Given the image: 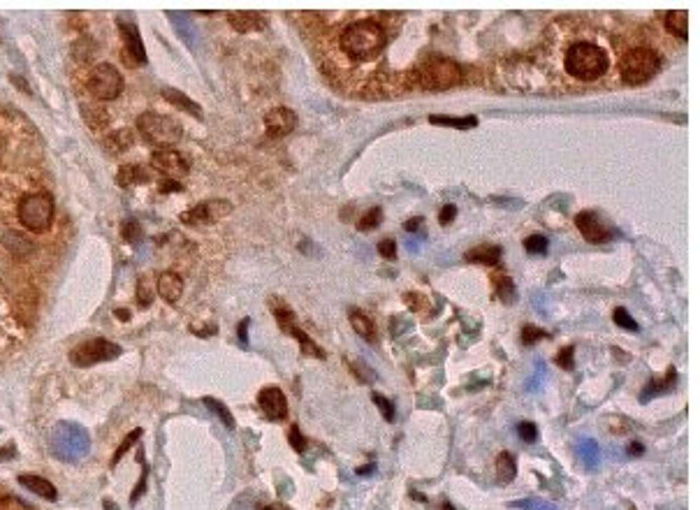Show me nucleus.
<instances>
[{"instance_id":"1","label":"nucleus","mask_w":700,"mask_h":510,"mask_svg":"<svg viewBox=\"0 0 700 510\" xmlns=\"http://www.w3.org/2000/svg\"><path fill=\"white\" fill-rule=\"evenodd\" d=\"M622 54L605 28L584 19H561L549 26L538 63L545 60L549 70H557L549 91H584L615 84Z\"/></svg>"},{"instance_id":"2","label":"nucleus","mask_w":700,"mask_h":510,"mask_svg":"<svg viewBox=\"0 0 700 510\" xmlns=\"http://www.w3.org/2000/svg\"><path fill=\"white\" fill-rule=\"evenodd\" d=\"M387 14L378 16H362L358 21L348 23L336 35V52L348 65H369L376 63L383 56L387 42H390V26Z\"/></svg>"},{"instance_id":"3","label":"nucleus","mask_w":700,"mask_h":510,"mask_svg":"<svg viewBox=\"0 0 700 510\" xmlns=\"http://www.w3.org/2000/svg\"><path fill=\"white\" fill-rule=\"evenodd\" d=\"M661 70V58L652 47H631L622 54L617 65V79L628 86L647 84Z\"/></svg>"},{"instance_id":"4","label":"nucleus","mask_w":700,"mask_h":510,"mask_svg":"<svg viewBox=\"0 0 700 510\" xmlns=\"http://www.w3.org/2000/svg\"><path fill=\"white\" fill-rule=\"evenodd\" d=\"M464 82V70L459 63L443 56H434V58L424 60L413 70V84L427 91H446L452 86H459Z\"/></svg>"},{"instance_id":"5","label":"nucleus","mask_w":700,"mask_h":510,"mask_svg":"<svg viewBox=\"0 0 700 510\" xmlns=\"http://www.w3.org/2000/svg\"><path fill=\"white\" fill-rule=\"evenodd\" d=\"M19 221L21 225L30 230V232H47L54 223V214H56V202L54 195L47 190H35L28 192L19 200L17 207Z\"/></svg>"},{"instance_id":"6","label":"nucleus","mask_w":700,"mask_h":510,"mask_svg":"<svg viewBox=\"0 0 700 510\" xmlns=\"http://www.w3.org/2000/svg\"><path fill=\"white\" fill-rule=\"evenodd\" d=\"M137 128L144 135V140L151 142L155 146H172L177 144L184 135V128L181 123L174 119V116H165V114H155V111H144V114L137 119Z\"/></svg>"},{"instance_id":"7","label":"nucleus","mask_w":700,"mask_h":510,"mask_svg":"<svg viewBox=\"0 0 700 510\" xmlns=\"http://www.w3.org/2000/svg\"><path fill=\"white\" fill-rule=\"evenodd\" d=\"M89 91L93 93V98L102 102L116 100L123 91V77L116 70V65L111 63H100L93 67L91 77H89Z\"/></svg>"},{"instance_id":"8","label":"nucleus","mask_w":700,"mask_h":510,"mask_svg":"<svg viewBox=\"0 0 700 510\" xmlns=\"http://www.w3.org/2000/svg\"><path fill=\"white\" fill-rule=\"evenodd\" d=\"M118 355H121V348L116 344H111V341L89 339L74 348L70 353V359H72V364H77V366H91V364L105 362V359H114Z\"/></svg>"},{"instance_id":"9","label":"nucleus","mask_w":700,"mask_h":510,"mask_svg":"<svg viewBox=\"0 0 700 510\" xmlns=\"http://www.w3.org/2000/svg\"><path fill=\"white\" fill-rule=\"evenodd\" d=\"M232 214V204L228 200H207L181 214V223L186 225H211V223Z\"/></svg>"},{"instance_id":"10","label":"nucleus","mask_w":700,"mask_h":510,"mask_svg":"<svg viewBox=\"0 0 700 510\" xmlns=\"http://www.w3.org/2000/svg\"><path fill=\"white\" fill-rule=\"evenodd\" d=\"M575 225H578V230L582 232V237L589 241V244H605V241H610L615 237L612 228L605 225V223L598 219V214H593V211H580V214L575 216Z\"/></svg>"},{"instance_id":"11","label":"nucleus","mask_w":700,"mask_h":510,"mask_svg":"<svg viewBox=\"0 0 700 510\" xmlns=\"http://www.w3.org/2000/svg\"><path fill=\"white\" fill-rule=\"evenodd\" d=\"M151 167L158 170L160 174H165L167 179H181L186 177L188 172V163L179 151H172V148H160L151 155Z\"/></svg>"},{"instance_id":"12","label":"nucleus","mask_w":700,"mask_h":510,"mask_svg":"<svg viewBox=\"0 0 700 510\" xmlns=\"http://www.w3.org/2000/svg\"><path fill=\"white\" fill-rule=\"evenodd\" d=\"M295 126H297V114L287 107H274L265 114L267 137H274V140L290 135L292 130H295Z\"/></svg>"},{"instance_id":"13","label":"nucleus","mask_w":700,"mask_h":510,"mask_svg":"<svg viewBox=\"0 0 700 510\" xmlns=\"http://www.w3.org/2000/svg\"><path fill=\"white\" fill-rule=\"evenodd\" d=\"M258 403H260V408L265 410V415L270 420H285L287 418V399H285V395H283V390H278V388H265V390H260V395H258Z\"/></svg>"},{"instance_id":"14","label":"nucleus","mask_w":700,"mask_h":510,"mask_svg":"<svg viewBox=\"0 0 700 510\" xmlns=\"http://www.w3.org/2000/svg\"><path fill=\"white\" fill-rule=\"evenodd\" d=\"M228 21H230V26L234 30H239V33H255V30L267 28V19L262 16L260 12H248V10L230 12Z\"/></svg>"},{"instance_id":"15","label":"nucleus","mask_w":700,"mask_h":510,"mask_svg":"<svg viewBox=\"0 0 700 510\" xmlns=\"http://www.w3.org/2000/svg\"><path fill=\"white\" fill-rule=\"evenodd\" d=\"M158 292L167 304H177L184 295V278L177 271H162L158 276Z\"/></svg>"},{"instance_id":"16","label":"nucleus","mask_w":700,"mask_h":510,"mask_svg":"<svg viewBox=\"0 0 700 510\" xmlns=\"http://www.w3.org/2000/svg\"><path fill=\"white\" fill-rule=\"evenodd\" d=\"M19 485H23V487L28 489V492H33L37 496H42V499H47V501H56L58 499V492H56V487L52 483L47 480V478H42V476H37V474H23V476H19Z\"/></svg>"},{"instance_id":"17","label":"nucleus","mask_w":700,"mask_h":510,"mask_svg":"<svg viewBox=\"0 0 700 510\" xmlns=\"http://www.w3.org/2000/svg\"><path fill=\"white\" fill-rule=\"evenodd\" d=\"M675 383H677V371H675V366H670L668 369V374L664 378H652L645 388H642L640 392V401L642 403H647L649 399H654L656 395H664V392L668 390H672L675 388Z\"/></svg>"},{"instance_id":"18","label":"nucleus","mask_w":700,"mask_h":510,"mask_svg":"<svg viewBox=\"0 0 700 510\" xmlns=\"http://www.w3.org/2000/svg\"><path fill=\"white\" fill-rule=\"evenodd\" d=\"M466 263L471 265H485V267H496L501 263V248L499 246H476L464 255Z\"/></svg>"},{"instance_id":"19","label":"nucleus","mask_w":700,"mask_h":510,"mask_svg":"<svg viewBox=\"0 0 700 510\" xmlns=\"http://www.w3.org/2000/svg\"><path fill=\"white\" fill-rule=\"evenodd\" d=\"M283 332L297 339L299 348H302V355H306V357H318V359H325V357H327V355H325L322 348L318 346L316 341L304 332V329H299V327H297V322H295V325H287V327L283 329Z\"/></svg>"},{"instance_id":"20","label":"nucleus","mask_w":700,"mask_h":510,"mask_svg":"<svg viewBox=\"0 0 700 510\" xmlns=\"http://www.w3.org/2000/svg\"><path fill=\"white\" fill-rule=\"evenodd\" d=\"M348 320H350V325H353V329L360 334L362 339H367V341H371V344H376V327H373V320L369 318L364 311L350 309V311H348Z\"/></svg>"},{"instance_id":"21","label":"nucleus","mask_w":700,"mask_h":510,"mask_svg":"<svg viewBox=\"0 0 700 510\" xmlns=\"http://www.w3.org/2000/svg\"><path fill=\"white\" fill-rule=\"evenodd\" d=\"M578 455L582 459L587 471H596L601 466V447L593 439H580L578 441Z\"/></svg>"},{"instance_id":"22","label":"nucleus","mask_w":700,"mask_h":510,"mask_svg":"<svg viewBox=\"0 0 700 510\" xmlns=\"http://www.w3.org/2000/svg\"><path fill=\"white\" fill-rule=\"evenodd\" d=\"M121 35H123V42H126L130 58L140 65L146 63V52H144L142 37H140V33H137V28L135 26H121Z\"/></svg>"},{"instance_id":"23","label":"nucleus","mask_w":700,"mask_h":510,"mask_svg":"<svg viewBox=\"0 0 700 510\" xmlns=\"http://www.w3.org/2000/svg\"><path fill=\"white\" fill-rule=\"evenodd\" d=\"M270 311L274 313V318L278 320V325L281 329H285L287 325H295L297 318H295V311L290 309V304H287L283 297H270Z\"/></svg>"},{"instance_id":"24","label":"nucleus","mask_w":700,"mask_h":510,"mask_svg":"<svg viewBox=\"0 0 700 510\" xmlns=\"http://www.w3.org/2000/svg\"><path fill=\"white\" fill-rule=\"evenodd\" d=\"M162 98H165L167 102L177 104L179 109H186L193 116H202V109H199V104L193 102L188 96H184V93L177 91V89H162Z\"/></svg>"},{"instance_id":"25","label":"nucleus","mask_w":700,"mask_h":510,"mask_svg":"<svg viewBox=\"0 0 700 510\" xmlns=\"http://www.w3.org/2000/svg\"><path fill=\"white\" fill-rule=\"evenodd\" d=\"M496 474H499V483L501 485H508V483L515 480V476H517L515 455H510V452H501V455L496 457Z\"/></svg>"},{"instance_id":"26","label":"nucleus","mask_w":700,"mask_h":510,"mask_svg":"<svg viewBox=\"0 0 700 510\" xmlns=\"http://www.w3.org/2000/svg\"><path fill=\"white\" fill-rule=\"evenodd\" d=\"M686 23H689V16H686L684 10H672L666 14L668 33H672L677 40H686Z\"/></svg>"},{"instance_id":"27","label":"nucleus","mask_w":700,"mask_h":510,"mask_svg":"<svg viewBox=\"0 0 700 510\" xmlns=\"http://www.w3.org/2000/svg\"><path fill=\"white\" fill-rule=\"evenodd\" d=\"M81 114H84V121L89 123L93 130L105 128L109 123V114L102 107H98L96 102H93V109H91V104H81Z\"/></svg>"},{"instance_id":"28","label":"nucleus","mask_w":700,"mask_h":510,"mask_svg":"<svg viewBox=\"0 0 700 510\" xmlns=\"http://www.w3.org/2000/svg\"><path fill=\"white\" fill-rule=\"evenodd\" d=\"M429 121L434 123V126H448V128H457V130H466V128H476L478 126V119L476 116H466V119H461V116H429Z\"/></svg>"},{"instance_id":"29","label":"nucleus","mask_w":700,"mask_h":510,"mask_svg":"<svg viewBox=\"0 0 700 510\" xmlns=\"http://www.w3.org/2000/svg\"><path fill=\"white\" fill-rule=\"evenodd\" d=\"M107 146H109L114 153L126 151V148L133 146V133H130V130H116V133H111V135H109Z\"/></svg>"},{"instance_id":"30","label":"nucleus","mask_w":700,"mask_h":510,"mask_svg":"<svg viewBox=\"0 0 700 510\" xmlns=\"http://www.w3.org/2000/svg\"><path fill=\"white\" fill-rule=\"evenodd\" d=\"M137 181H142V170L137 165H126V167H121L116 174V184L118 186H123V188H130L133 184Z\"/></svg>"},{"instance_id":"31","label":"nucleus","mask_w":700,"mask_h":510,"mask_svg":"<svg viewBox=\"0 0 700 510\" xmlns=\"http://www.w3.org/2000/svg\"><path fill=\"white\" fill-rule=\"evenodd\" d=\"M204 403L214 410V413L221 418V422L225 427H230V429H234V418H232V413H230V408L225 406V403H221L218 399H214V397H204Z\"/></svg>"},{"instance_id":"32","label":"nucleus","mask_w":700,"mask_h":510,"mask_svg":"<svg viewBox=\"0 0 700 510\" xmlns=\"http://www.w3.org/2000/svg\"><path fill=\"white\" fill-rule=\"evenodd\" d=\"M380 223H383V209H380V207H373V209H369L367 214L360 219L358 230H360V232H369V230L378 228Z\"/></svg>"},{"instance_id":"33","label":"nucleus","mask_w":700,"mask_h":510,"mask_svg":"<svg viewBox=\"0 0 700 510\" xmlns=\"http://www.w3.org/2000/svg\"><path fill=\"white\" fill-rule=\"evenodd\" d=\"M348 362V369L353 371L355 376H358V381L360 383H373L376 381V371H371L364 362H360V359H346Z\"/></svg>"},{"instance_id":"34","label":"nucleus","mask_w":700,"mask_h":510,"mask_svg":"<svg viewBox=\"0 0 700 510\" xmlns=\"http://www.w3.org/2000/svg\"><path fill=\"white\" fill-rule=\"evenodd\" d=\"M496 295L503 304L515 302V283H512V278H508V276L496 278Z\"/></svg>"},{"instance_id":"35","label":"nucleus","mask_w":700,"mask_h":510,"mask_svg":"<svg viewBox=\"0 0 700 510\" xmlns=\"http://www.w3.org/2000/svg\"><path fill=\"white\" fill-rule=\"evenodd\" d=\"M512 508H520V510H557L554 503H549L545 499H522V501H512Z\"/></svg>"},{"instance_id":"36","label":"nucleus","mask_w":700,"mask_h":510,"mask_svg":"<svg viewBox=\"0 0 700 510\" xmlns=\"http://www.w3.org/2000/svg\"><path fill=\"white\" fill-rule=\"evenodd\" d=\"M547 246H549V241L547 237H543V234H531V237L524 239V248H527L531 255H545Z\"/></svg>"},{"instance_id":"37","label":"nucleus","mask_w":700,"mask_h":510,"mask_svg":"<svg viewBox=\"0 0 700 510\" xmlns=\"http://www.w3.org/2000/svg\"><path fill=\"white\" fill-rule=\"evenodd\" d=\"M612 318H615V322L620 325L622 329H631V332H640V325L631 318V313L624 307H617L615 309V313H612Z\"/></svg>"},{"instance_id":"38","label":"nucleus","mask_w":700,"mask_h":510,"mask_svg":"<svg viewBox=\"0 0 700 510\" xmlns=\"http://www.w3.org/2000/svg\"><path fill=\"white\" fill-rule=\"evenodd\" d=\"M371 399H373V403H376V406L380 408V415H383V420H387V422L395 420V406H392V401L387 399L385 395H380V392H373Z\"/></svg>"},{"instance_id":"39","label":"nucleus","mask_w":700,"mask_h":510,"mask_svg":"<svg viewBox=\"0 0 700 510\" xmlns=\"http://www.w3.org/2000/svg\"><path fill=\"white\" fill-rule=\"evenodd\" d=\"M540 339H549V334L543 332V329L536 327V325H524V329H522V344L524 346H534V344H538Z\"/></svg>"},{"instance_id":"40","label":"nucleus","mask_w":700,"mask_h":510,"mask_svg":"<svg viewBox=\"0 0 700 510\" xmlns=\"http://www.w3.org/2000/svg\"><path fill=\"white\" fill-rule=\"evenodd\" d=\"M287 441H290L292 450H297L299 455H302V452H306V447H309V441H306V436L302 434V429H299L297 425H292V427H290V432H287Z\"/></svg>"},{"instance_id":"41","label":"nucleus","mask_w":700,"mask_h":510,"mask_svg":"<svg viewBox=\"0 0 700 510\" xmlns=\"http://www.w3.org/2000/svg\"><path fill=\"white\" fill-rule=\"evenodd\" d=\"M517 434H520V439L524 443H536V439H538V427H536L534 422H520V425H517Z\"/></svg>"},{"instance_id":"42","label":"nucleus","mask_w":700,"mask_h":510,"mask_svg":"<svg viewBox=\"0 0 700 510\" xmlns=\"http://www.w3.org/2000/svg\"><path fill=\"white\" fill-rule=\"evenodd\" d=\"M151 300H153L151 285H149L146 278H140V283H137V302H140V307H149Z\"/></svg>"},{"instance_id":"43","label":"nucleus","mask_w":700,"mask_h":510,"mask_svg":"<svg viewBox=\"0 0 700 510\" xmlns=\"http://www.w3.org/2000/svg\"><path fill=\"white\" fill-rule=\"evenodd\" d=\"M573 355H575V346L571 344V346H566L561 353H557V357H554V362H557V364L561 366V369L571 371L573 366H575V364H573Z\"/></svg>"},{"instance_id":"44","label":"nucleus","mask_w":700,"mask_h":510,"mask_svg":"<svg viewBox=\"0 0 700 510\" xmlns=\"http://www.w3.org/2000/svg\"><path fill=\"white\" fill-rule=\"evenodd\" d=\"M0 510H33L19 496H0Z\"/></svg>"},{"instance_id":"45","label":"nucleus","mask_w":700,"mask_h":510,"mask_svg":"<svg viewBox=\"0 0 700 510\" xmlns=\"http://www.w3.org/2000/svg\"><path fill=\"white\" fill-rule=\"evenodd\" d=\"M170 19L179 26V33L190 40V28H193V26H190L188 19H186V14H179V12H170Z\"/></svg>"},{"instance_id":"46","label":"nucleus","mask_w":700,"mask_h":510,"mask_svg":"<svg viewBox=\"0 0 700 510\" xmlns=\"http://www.w3.org/2000/svg\"><path fill=\"white\" fill-rule=\"evenodd\" d=\"M378 253L383 255L385 260H397V241L395 239H383L378 244Z\"/></svg>"},{"instance_id":"47","label":"nucleus","mask_w":700,"mask_h":510,"mask_svg":"<svg viewBox=\"0 0 700 510\" xmlns=\"http://www.w3.org/2000/svg\"><path fill=\"white\" fill-rule=\"evenodd\" d=\"M140 434H142V429H135V432L133 434H128V436H126V441H123V443L121 445H118V450H116V455H114V464L118 462V459H121L123 455H126V452H128V447L130 445H135V441L137 439H140Z\"/></svg>"},{"instance_id":"48","label":"nucleus","mask_w":700,"mask_h":510,"mask_svg":"<svg viewBox=\"0 0 700 510\" xmlns=\"http://www.w3.org/2000/svg\"><path fill=\"white\" fill-rule=\"evenodd\" d=\"M455 216H457V207H455V204H446L439 214V223L441 225H450V223L455 221Z\"/></svg>"},{"instance_id":"49","label":"nucleus","mask_w":700,"mask_h":510,"mask_svg":"<svg viewBox=\"0 0 700 510\" xmlns=\"http://www.w3.org/2000/svg\"><path fill=\"white\" fill-rule=\"evenodd\" d=\"M404 302L408 304L413 311H420L422 307H427V300H424L422 295H415V292H411V295H404Z\"/></svg>"},{"instance_id":"50","label":"nucleus","mask_w":700,"mask_h":510,"mask_svg":"<svg viewBox=\"0 0 700 510\" xmlns=\"http://www.w3.org/2000/svg\"><path fill=\"white\" fill-rule=\"evenodd\" d=\"M248 325H251V318H243L239 322V327H237V332H239V341H241L243 348H248Z\"/></svg>"},{"instance_id":"51","label":"nucleus","mask_w":700,"mask_h":510,"mask_svg":"<svg viewBox=\"0 0 700 510\" xmlns=\"http://www.w3.org/2000/svg\"><path fill=\"white\" fill-rule=\"evenodd\" d=\"M422 223H424L422 216H415V219H411V221L404 223V230H406V232H417V228H420Z\"/></svg>"},{"instance_id":"52","label":"nucleus","mask_w":700,"mask_h":510,"mask_svg":"<svg viewBox=\"0 0 700 510\" xmlns=\"http://www.w3.org/2000/svg\"><path fill=\"white\" fill-rule=\"evenodd\" d=\"M626 452H628V455H633V457H640L642 452H645V447H642V443H637V441H631L628 447H626Z\"/></svg>"},{"instance_id":"53","label":"nucleus","mask_w":700,"mask_h":510,"mask_svg":"<svg viewBox=\"0 0 700 510\" xmlns=\"http://www.w3.org/2000/svg\"><path fill=\"white\" fill-rule=\"evenodd\" d=\"M160 190L162 192H170V190H181V186L177 181H172V179H167V181H162L160 184Z\"/></svg>"},{"instance_id":"54","label":"nucleus","mask_w":700,"mask_h":510,"mask_svg":"<svg viewBox=\"0 0 700 510\" xmlns=\"http://www.w3.org/2000/svg\"><path fill=\"white\" fill-rule=\"evenodd\" d=\"M373 471H376V466H373V464H367V466H360L358 474H360V476H369V474H373Z\"/></svg>"},{"instance_id":"55","label":"nucleus","mask_w":700,"mask_h":510,"mask_svg":"<svg viewBox=\"0 0 700 510\" xmlns=\"http://www.w3.org/2000/svg\"><path fill=\"white\" fill-rule=\"evenodd\" d=\"M3 313H5V302L0 300V318H3ZM5 332V325H3V320H0V334Z\"/></svg>"},{"instance_id":"56","label":"nucleus","mask_w":700,"mask_h":510,"mask_svg":"<svg viewBox=\"0 0 700 510\" xmlns=\"http://www.w3.org/2000/svg\"><path fill=\"white\" fill-rule=\"evenodd\" d=\"M3 148H5V137L0 133V155H3Z\"/></svg>"},{"instance_id":"57","label":"nucleus","mask_w":700,"mask_h":510,"mask_svg":"<svg viewBox=\"0 0 700 510\" xmlns=\"http://www.w3.org/2000/svg\"><path fill=\"white\" fill-rule=\"evenodd\" d=\"M443 510H455V508L450 506V503H443Z\"/></svg>"},{"instance_id":"58","label":"nucleus","mask_w":700,"mask_h":510,"mask_svg":"<svg viewBox=\"0 0 700 510\" xmlns=\"http://www.w3.org/2000/svg\"><path fill=\"white\" fill-rule=\"evenodd\" d=\"M631 510H635V508H631Z\"/></svg>"}]
</instances>
